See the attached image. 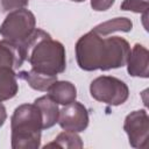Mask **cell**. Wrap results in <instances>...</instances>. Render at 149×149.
Masks as SVG:
<instances>
[{
    "label": "cell",
    "mask_w": 149,
    "mask_h": 149,
    "mask_svg": "<svg viewBox=\"0 0 149 149\" xmlns=\"http://www.w3.org/2000/svg\"><path fill=\"white\" fill-rule=\"evenodd\" d=\"M17 78L24 80L28 83V85L36 90V91H48V88L51 86L52 83L57 80V76H49L44 74L41 72H37L35 70H29V71H20L16 73Z\"/></svg>",
    "instance_id": "13"
},
{
    "label": "cell",
    "mask_w": 149,
    "mask_h": 149,
    "mask_svg": "<svg viewBox=\"0 0 149 149\" xmlns=\"http://www.w3.org/2000/svg\"><path fill=\"white\" fill-rule=\"evenodd\" d=\"M20 44L7 40L0 41V68H10L16 71L24 63Z\"/></svg>",
    "instance_id": "9"
},
{
    "label": "cell",
    "mask_w": 149,
    "mask_h": 149,
    "mask_svg": "<svg viewBox=\"0 0 149 149\" xmlns=\"http://www.w3.org/2000/svg\"><path fill=\"white\" fill-rule=\"evenodd\" d=\"M7 120V112H6V107L3 106L2 101H0V127L3 126V123Z\"/></svg>",
    "instance_id": "19"
},
{
    "label": "cell",
    "mask_w": 149,
    "mask_h": 149,
    "mask_svg": "<svg viewBox=\"0 0 149 149\" xmlns=\"http://www.w3.org/2000/svg\"><path fill=\"white\" fill-rule=\"evenodd\" d=\"M20 47L33 70L49 76H57L65 71V48L61 42L52 40L47 31L35 29Z\"/></svg>",
    "instance_id": "2"
},
{
    "label": "cell",
    "mask_w": 149,
    "mask_h": 149,
    "mask_svg": "<svg viewBox=\"0 0 149 149\" xmlns=\"http://www.w3.org/2000/svg\"><path fill=\"white\" fill-rule=\"evenodd\" d=\"M129 144L133 148L146 149L149 144V116L146 109L130 112L123 122Z\"/></svg>",
    "instance_id": "6"
},
{
    "label": "cell",
    "mask_w": 149,
    "mask_h": 149,
    "mask_svg": "<svg viewBox=\"0 0 149 149\" xmlns=\"http://www.w3.org/2000/svg\"><path fill=\"white\" fill-rule=\"evenodd\" d=\"M42 129V115L35 104H22L17 106L10 118L12 148H40Z\"/></svg>",
    "instance_id": "3"
},
{
    "label": "cell",
    "mask_w": 149,
    "mask_h": 149,
    "mask_svg": "<svg viewBox=\"0 0 149 149\" xmlns=\"http://www.w3.org/2000/svg\"><path fill=\"white\" fill-rule=\"evenodd\" d=\"M133 29V22L127 17H114L95 26L92 30L100 36H109L113 33H128Z\"/></svg>",
    "instance_id": "14"
},
{
    "label": "cell",
    "mask_w": 149,
    "mask_h": 149,
    "mask_svg": "<svg viewBox=\"0 0 149 149\" xmlns=\"http://www.w3.org/2000/svg\"><path fill=\"white\" fill-rule=\"evenodd\" d=\"M29 0H0V8L2 12H13L16 9H22L28 6Z\"/></svg>",
    "instance_id": "17"
},
{
    "label": "cell",
    "mask_w": 149,
    "mask_h": 149,
    "mask_svg": "<svg viewBox=\"0 0 149 149\" xmlns=\"http://www.w3.org/2000/svg\"><path fill=\"white\" fill-rule=\"evenodd\" d=\"M16 72L10 68H0V101L14 98L19 91Z\"/></svg>",
    "instance_id": "12"
},
{
    "label": "cell",
    "mask_w": 149,
    "mask_h": 149,
    "mask_svg": "<svg viewBox=\"0 0 149 149\" xmlns=\"http://www.w3.org/2000/svg\"><path fill=\"white\" fill-rule=\"evenodd\" d=\"M48 95L58 105H68L76 100L77 88L68 80H56L48 88Z\"/></svg>",
    "instance_id": "10"
},
{
    "label": "cell",
    "mask_w": 149,
    "mask_h": 149,
    "mask_svg": "<svg viewBox=\"0 0 149 149\" xmlns=\"http://www.w3.org/2000/svg\"><path fill=\"white\" fill-rule=\"evenodd\" d=\"M120 8L122 10H129L140 14H148L149 3L148 0H123Z\"/></svg>",
    "instance_id": "16"
},
{
    "label": "cell",
    "mask_w": 149,
    "mask_h": 149,
    "mask_svg": "<svg viewBox=\"0 0 149 149\" xmlns=\"http://www.w3.org/2000/svg\"><path fill=\"white\" fill-rule=\"evenodd\" d=\"M71 1H74V2H83V1H85V0H71Z\"/></svg>",
    "instance_id": "20"
},
{
    "label": "cell",
    "mask_w": 149,
    "mask_h": 149,
    "mask_svg": "<svg viewBox=\"0 0 149 149\" xmlns=\"http://www.w3.org/2000/svg\"><path fill=\"white\" fill-rule=\"evenodd\" d=\"M83 141L80 139V136L78 135V133L76 132H70V130H64L62 133H59L56 139L45 144V148H51V147H58V148H71V149H79L83 148Z\"/></svg>",
    "instance_id": "15"
},
{
    "label": "cell",
    "mask_w": 149,
    "mask_h": 149,
    "mask_svg": "<svg viewBox=\"0 0 149 149\" xmlns=\"http://www.w3.org/2000/svg\"><path fill=\"white\" fill-rule=\"evenodd\" d=\"M57 122L64 130L80 133L84 132L88 126V112L83 104L74 100L68 105H64V107L59 109Z\"/></svg>",
    "instance_id": "7"
},
{
    "label": "cell",
    "mask_w": 149,
    "mask_h": 149,
    "mask_svg": "<svg viewBox=\"0 0 149 149\" xmlns=\"http://www.w3.org/2000/svg\"><path fill=\"white\" fill-rule=\"evenodd\" d=\"M127 71L132 77H149V52L146 47L136 43L127 59Z\"/></svg>",
    "instance_id": "8"
},
{
    "label": "cell",
    "mask_w": 149,
    "mask_h": 149,
    "mask_svg": "<svg viewBox=\"0 0 149 149\" xmlns=\"http://www.w3.org/2000/svg\"><path fill=\"white\" fill-rule=\"evenodd\" d=\"M34 104L38 107L42 115V127L43 129H49L54 127L58 121L59 108L58 104L55 102L48 94L37 98Z\"/></svg>",
    "instance_id": "11"
},
{
    "label": "cell",
    "mask_w": 149,
    "mask_h": 149,
    "mask_svg": "<svg viewBox=\"0 0 149 149\" xmlns=\"http://www.w3.org/2000/svg\"><path fill=\"white\" fill-rule=\"evenodd\" d=\"M114 1L115 0H91V7L95 12H104L111 8Z\"/></svg>",
    "instance_id": "18"
},
{
    "label": "cell",
    "mask_w": 149,
    "mask_h": 149,
    "mask_svg": "<svg viewBox=\"0 0 149 149\" xmlns=\"http://www.w3.org/2000/svg\"><path fill=\"white\" fill-rule=\"evenodd\" d=\"M74 50L77 64L81 70L107 71L126 65L130 45L122 37L100 36L91 30L79 37Z\"/></svg>",
    "instance_id": "1"
},
{
    "label": "cell",
    "mask_w": 149,
    "mask_h": 149,
    "mask_svg": "<svg viewBox=\"0 0 149 149\" xmlns=\"http://www.w3.org/2000/svg\"><path fill=\"white\" fill-rule=\"evenodd\" d=\"M90 93L93 99L111 106H119L127 101L129 88L125 81L112 76H100L90 84Z\"/></svg>",
    "instance_id": "5"
},
{
    "label": "cell",
    "mask_w": 149,
    "mask_h": 149,
    "mask_svg": "<svg viewBox=\"0 0 149 149\" xmlns=\"http://www.w3.org/2000/svg\"><path fill=\"white\" fill-rule=\"evenodd\" d=\"M35 15L26 9H16L9 12L0 26V35L3 40L21 44L23 43L36 29Z\"/></svg>",
    "instance_id": "4"
}]
</instances>
